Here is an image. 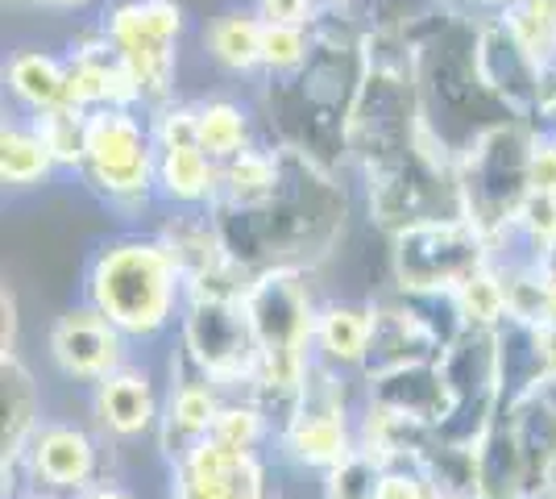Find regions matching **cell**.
I'll list each match as a JSON object with an SVG mask.
<instances>
[{"mask_svg": "<svg viewBox=\"0 0 556 499\" xmlns=\"http://www.w3.org/2000/svg\"><path fill=\"white\" fill-rule=\"evenodd\" d=\"M535 129L523 117L490 121L457 150V191L462 213L486 234L490 241L515 229V213L528 200V163H532Z\"/></svg>", "mask_w": 556, "mask_h": 499, "instance_id": "1", "label": "cell"}, {"mask_svg": "<svg viewBox=\"0 0 556 499\" xmlns=\"http://www.w3.org/2000/svg\"><path fill=\"white\" fill-rule=\"evenodd\" d=\"M179 279L184 271L175 266L163 241H121L96 259L88 291L116 329L154 333L170 316Z\"/></svg>", "mask_w": 556, "mask_h": 499, "instance_id": "2", "label": "cell"}, {"mask_svg": "<svg viewBox=\"0 0 556 499\" xmlns=\"http://www.w3.org/2000/svg\"><path fill=\"white\" fill-rule=\"evenodd\" d=\"M245 312L257 337V375L270 391H303L307 383V341L316 337V316L307 287L291 266H270L245 291Z\"/></svg>", "mask_w": 556, "mask_h": 499, "instance_id": "3", "label": "cell"}, {"mask_svg": "<svg viewBox=\"0 0 556 499\" xmlns=\"http://www.w3.org/2000/svg\"><path fill=\"white\" fill-rule=\"evenodd\" d=\"M490 238L469 216H428L394 229V275L407 296H453L486 271Z\"/></svg>", "mask_w": 556, "mask_h": 499, "instance_id": "4", "label": "cell"}, {"mask_svg": "<svg viewBox=\"0 0 556 499\" xmlns=\"http://www.w3.org/2000/svg\"><path fill=\"white\" fill-rule=\"evenodd\" d=\"M184 4L179 0H116L100 29L109 34L121 63L138 84L141 104L163 109L175 92L179 38H184Z\"/></svg>", "mask_w": 556, "mask_h": 499, "instance_id": "5", "label": "cell"}, {"mask_svg": "<svg viewBox=\"0 0 556 499\" xmlns=\"http://www.w3.org/2000/svg\"><path fill=\"white\" fill-rule=\"evenodd\" d=\"M79 171L113 200H138L159 184L154 125L138 117V104L88 113V154Z\"/></svg>", "mask_w": 556, "mask_h": 499, "instance_id": "6", "label": "cell"}, {"mask_svg": "<svg viewBox=\"0 0 556 499\" xmlns=\"http://www.w3.org/2000/svg\"><path fill=\"white\" fill-rule=\"evenodd\" d=\"M469 54H473V72L482 79V88L494 96V104L507 117L532 121L544 100V63L519 42V34L498 13L473 22Z\"/></svg>", "mask_w": 556, "mask_h": 499, "instance_id": "7", "label": "cell"}, {"mask_svg": "<svg viewBox=\"0 0 556 499\" xmlns=\"http://www.w3.org/2000/svg\"><path fill=\"white\" fill-rule=\"evenodd\" d=\"M187 350L212 379H241L262 366L257 337L245 312V296L232 300H191L187 312Z\"/></svg>", "mask_w": 556, "mask_h": 499, "instance_id": "8", "label": "cell"}, {"mask_svg": "<svg viewBox=\"0 0 556 499\" xmlns=\"http://www.w3.org/2000/svg\"><path fill=\"white\" fill-rule=\"evenodd\" d=\"M175 499H262V462L250 450L200 437L179 458Z\"/></svg>", "mask_w": 556, "mask_h": 499, "instance_id": "9", "label": "cell"}, {"mask_svg": "<svg viewBox=\"0 0 556 499\" xmlns=\"http://www.w3.org/2000/svg\"><path fill=\"white\" fill-rule=\"evenodd\" d=\"M67 104L84 113L113 109V104H141L134 75L121 63V54L100 25L67 50Z\"/></svg>", "mask_w": 556, "mask_h": 499, "instance_id": "10", "label": "cell"}, {"mask_svg": "<svg viewBox=\"0 0 556 499\" xmlns=\"http://www.w3.org/2000/svg\"><path fill=\"white\" fill-rule=\"evenodd\" d=\"M50 354L71 379H104L121 362V337L116 325L96 309L67 312L50 333Z\"/></svg>", "mask_w": 556, "mask_h": 499, "instance_id": "11", "label": "cell"}, {"mask_svg": "<svg viewBox=\"0 0 556 499\" xmlns=\"http://www.w3.org/2000/svg\"><path fill=\"white\" fill-rule=\"evenodd\" d=\"M437 333L424 325V316L412 309H378L374 312V337H370V375L419 366V362H437Z\"/></svg>", "mask_w": 556, "mask_h": 499, "instance_id": "12", "label": "cell"}, {"mask_svg": "<svg viewBox=\"0 0 556 499\" xmlns=\"http://www.w3.org/2000/svg\"><path fill=\"white\" fill-rule=\"evenodd\" d=\"M262 34L266 22L257 17L254 4H232L204 25V50L216 67L232 75L262 72Z\"/></svg>", "mask_w": 556, "mask_h": 499, "instance_id": "13", "label": "cell"}, {"mask_svg": "<svg viewBox=\"0 0 556 499\" xmlns=\"http://www.w3.org/2000/svg\"><path fill=\"white\" fill-rule=\"evenodd\" d=\"M282 179V146L257 150L245 146L220 163V184H216V209H257L275 196Z\"/></svg>", "mask_w": 556, "mask_h": 499, "instance_id": "14", "label": "cell"}, {"mask_svg": "<svg viewBox=\"0 0 556 499\" xmlns=\"http://www.w3.org/2000/svg\"><path fill=\"white\" fill-rule=\"evenodd\" d=\"M287 446L307 466H337L341 458H349L353 446H349V428L341 404L328 396V400L300 408L291 428H287Z\"/></svg>", "mask_w": 556, "mask_h": 499, "instance_id": "15", "label": "cell"}, {"mask_svg": "<svg viewBox=\"0 0 556 499\" xmlns=\"http://www.w3.org/2000/svg\"><path fill=\"white\" fill-rule=\"evenodd\" d=\"M29 458H34V475L50 483V487H63V491H75L84 487L96 471V450L88 441V433L67 425L42 428L29 446Z\"/></svg>", "mask_w": 556, "mask_h": 499, "instance_id": "16", "label": "cell"}, {"mask_svg": "<svg viewBox=\"0 0 556 499\" xmlns=\"http://www.w3.org/2000/svg\"><path fill=\"white\" fill-rule=\"evenodd\" d=\"M9 92L29 113H47L67 104V54L50 50H17L9 59Z\"/></svg>", "mask_w": 556, "mask_h": 499, "instance_id": "17", "label": "cell"}, {"mask_svg": "<svg viewBox=\"0 0 556 499\" xmlns=\"http://www.w3.org/2000/svg\"><path fill=\"white\" fill-rule=\"evenodd\" d=\"M159 184L179 204H204V200H216L220 163L204 154L200 142L159 146Z\"/></svg>", "mask_w": 556, "mask_h": 499, "instance_id": "18", "label": "cell"}, {"mask_svg": "<svg viewBox=\"0 0 556 499\" xmlns=\"http://www.w3.org/2000/svg\"><path fill=\"white\" fill-rule=\"evenodd\" d=\"M96 408H100V421L121 433V437H134V433H146L150 421H154V391H150V379L146 375H134V371H113L100 379V396H96Z\"/></svg>", "mask_w": 556, "mask_h": 499, "instance_id": "19", "label": "cell"}, {"mask_svg": "<svg viewBox=\"0 0 556 499\" xmlns=\"http://www.w3.org/2000/svg\"><path fill=\"white\" fill-rule=\"evenodd\" d=\"M4 437H0V450H4V462L17 458L22 446L34 437V425H38V387L29 379L17 354L4 358Z\"/></svg>", "mask_w": 556, "mask_h": 499, "instance_id": "20", "label": "cell"}, {"mask_svg": "<svg viewBox=\"0 0 556 499\" xmlns=\"http://www.w3.org/2000/svg\"><path fill=\"white\" fill-rule=\"evenodd\" d=\"M54 171V159H50L42 134L29 125H4L0 129V179L9 188H29L38 179H47Z\"/></svg>", "mask_w": 556, "mask_h": 499, "instance_id": "21", "label": "cell"}, {"mask_svg": "<svg viewBox=\"0 0 556 499\" xmlns=\"http://www.w3.org/2000/svg\"><path fill=\"white\" fill-rule=\"evenodd\" d=\"M195 142L216 163H225L232 154H241L250 146V113L232 100H208L195 104Z\"/></svg>", "mask_w": 556, "mask_h": 499, "instance_id": "22", "label": "cell"}, {"mask_svg": "<svg viewBox=\"0 0 556 499\" xmlns=\"http://www.w3.org/2000/svg\"><path fill=\"white\" fill-rule=\"evenodd\" d=\"M316 337L325 346V354L341 366H357L370 358L374 337V309H328L316 321Z\"/></svg>", "mask_w": 556, "mask_h": 499, "instance_id": "23", "label": "cell"}, {"mask_svg": "<svg viewBox=\"0 0 556 499\" xmlns=\"http://www.w3.org/2000/svg\"><path fill=\"white\" fill-rule=\"evenodd\" d=\"M34 129L42 134L54 166H84V154H88V113L75 109V104H59V109H47V113H34Z\"/></svg>", "mask_w": 556, "mask_h": 499, "instance_id": "24", "label": "cell"}, {"mask_svg": "<svg viewBox=\"0 0 556 499\" xmlns=\"http://www.w3.org/2000/svg\"><path fill=\"white\" fill-rule=\"evenodd\" d=\"M498 17L519 34V42L532 50L544 67L553 63L556 59V0H510Z\"/></svg>", "mask_w": 556, "mask_h": 499, "instance_id": "25", "label": "cell"}, {"mask_svg": "<svg viewBox=\"0 0 556 499\" xmlns=\"http://www.w3.org/2000/svg\"><path fill=\"white\" fill-rule=\"evenodd\" d=\"M312 54V25H278L266 22L262 34V72L270 79H287L307 63Z\"/></svg>", "mask_w": 556, "mask_h": 499, "instance_id": "26", "label": "cell"}, {"mask_svg": "<svg viewBox=\"0 0 556 499\" xmlns=\"http://www.w3.org/2000/svg\"><path fill=\"white\" fill-rule=\"evenodd\" d=\"M387 462L370 450H353L349 458H341L337 466H328V499H374L378 483H382Z\"/></svg>", "mask_w": 556, "mask_h": 499, "instance_id": "27", "label": "cell"}, {"mask_svg": "<svg viewBox=\"0 0 556 499\" xmlns=\"http://www.w3.org/2000/svg\"><path fill=\"white\" fill-rule=\"evenodd\" d=\"M453 300L465 325H498L507 316V287L494 271H478L473 279H465L453 291Z\"/></svg>", "mask_w": 556, "mask_h": 499, "instance_id": "28", "label": "cell"}, {"mask_svg": "<svg viewBox=\"0 0 556 499\" xmlns=\"http://www.w3.org/2000/svg\"><path fill=\"white\" fill-rule=\"evenodd\" d=\"M503 287H507V316L515 325H548V279L540 262L532 271L503 275Z\"/></svg>", "mask_w": 556, "mask_h": 499, "instance_id": "29", "label": "cell"}, {"mask_svg": "<svg viewBox=\"0 0 556 499\" xmlns=\"http://www.w3.org/2000/svg\"><path fill=\"white\" fill-rule=\"evenodd\" d=\"M216 396H212L208 387H200V383H184L179 391H175V404H170V433H179L184 441H200V437H208L212 421H216ZM187 446V450H191Z\"/></svg>", "mask_w": 556, "mask_h": 499, "instance_id": "30", "label": "cell"}, {"mask_svg": "<svg viewBox=\"0 0 556 499\" xmlns=\"http://www.w3.org/2000/svg\"><path fill=\"white\" fill-rule=\"evenodd\" d=\"M515 229L544 254L556 241V196H548V191H528V200L515 213Z\"/></svg>", "mask_w": 556, "mask_h": 499, "instance_id": "31", "label": "cell"}, {"mask_svg": "<svg viewBox=\"0 0 556 499\" xmlns=\"http://www.w3.org/2000/svg\"><path fill=\"white\" fill-rule=\"evenodd\" d=\"M208 437L212 441H225V446H237V450H250L262 437V416H257V408H220L208 428Z\"/></svg>", "mask_w": 556, "mask_h": 499, "instance_id": "32", "label": "cell"}, {"mask_svg": "<svg viewBox=\"0 0 556 499\" xmlns=\"http://www.w3.org/2000/svg\"><path fill=\"white\" fill-rule=\"evenodd\" d=\"M262 22L278 25H316L325 13V0H250Z\"/></svg>", "mask_w": 556, "mask_h": 499, "instance_id": "33", "label": "cell"}, {"mask_svg": "<svg viewBox=\"0 0 556 499\" xmlns=\"http://www.w3.org/2000/svg\"><path fill=\"white\" fill-rule=\"evenodd\" d=\"M528 184H532V191H548V196H556V138L535 134L532 163H528Z\"/></svg>", "mask_w": 556, "mask_h": 499, "instance_id": "34", "label": "cell"}, {"mask_svg": "<svg viewBox=\"0 0 556 499\" xmlns=\"http://www.w3.org/2000/svg\"><path fill=\"white\" fill-rule=\"evenodd\" d=\"M374 499H432V487H428V478L412 475V471H382Z\"/></svg>", "mask_w": 556, "mask_h": 499, "instance_id": "35", "label": "cell"}, {"mask_svg": "<svg viewBox=\"0 0 556 499\" xmlns=\"http://www.w3.org/2000/svg\"><path fill=\"white\" fill-rule=\"evenodd\" d=\"M0 309H4L0 350H4V358H13V350H17V300H13V291H9V287H4V296H0Z\"/></svg>", "mask_w": 556, "mask_h": 499, "instance_id": "36", "label": "cell"}, {"mask_svg": "<svg viewBox=\"0 0 556 499\" xmlns=\"http://www.w3.org/2000/svg\"><path fill=\"white\" fill-rule=\"evenodd\" d=\"M92 0H38V9H50V13H75V9H88Z\"/></svg>", "mask_w": 556, "mask_h": 499, "instance_id": "37", "label": "cell"}, {"mask_svg": "<svg viewBox=\"0 0 556 499\" xmlns=\"http://www.w3.org/2000/svg\"><path fill=\"white\" fill-rule=\"evenodd\" d=\"M540 271H544V279H553L556 284V241L540 254Z\"/></svg>", "mask_w": 556, "mask_h": 499, "instance_id": "38", "label": "cell"}, {"mask_svg": "<svg viewBox=\"0 0 556 499\" xmlns=\"http://www.w3.org/2000/svg\"><path fill=\"white\" fill-rule=\"evenodd\" d=\"M84 499H129L121 487H96V491H88Z\"/></svg>", "mask_w": 556, "mask_h": 499, "instance_id": "39", "label": "cell"}, {"mask_svg": "<svg viewBox=\"0 0 556 499\" xmlns=\"http://www.w3.org/2000/svg\"><path fill=\"white\" fill-rule=\"evenodd\" d=\"M519 499H556V487H535V491H523Z\"/></svg>", "mask_w": 556, "mask_h": 499, "instance_id": "40", "label": "cell"}, {"mask_svg": "<svg viewBox=\"0 0 556 499\" xmlns=\"http://www.w3.org/2000/svg\"><path fill=\"white\" fill-rule=\"evenodd\" d=\"M548 321H556V284L548 279Z\"/></svg>", "mask_w": 556, "mask_h": 499, "instance_id": "41", "label": "cell"}, {"mask_svg": "<svg viewBox=\"0 0 556 499\" xmlns=\"http://www.w3.org/2000/svg\"><path fill=\"white\" fill-rule=\"evenodd\" d=\"M353 0H325V9H349Z\"/></svg>", "mask_w": 556, "mask_h": 499, "instance_id": "42", "label": "cell"}]
</instances>
